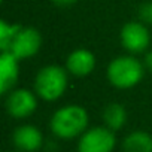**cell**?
<instances>
[{"label":"cell","mask_w":152,"mask_h":152,"mask_svg":"<svg viewBox=\"0 0 152 152\" xmlns=\"http://www.w3.org/2000/svg\"><path fill=\"white\" fill-rule=\"evenodd\" d=\"M39 97L34 91L27 88H14L6 94L5 107L9 116L15 119H24L31 116L37 110Z\"/></svg>","instance_id":"6"},{"label":"cell","mask_w":152,"mask_h":152,"mask_svg":"<svg viewBox=\"0 0 152 152\" xmlns=\"http://www.w3.org/2000/svg\"><path fill=\"white\" fill-rule=\"evenodd\" d=\"M97 64V58L93 51L87 48H76L66 58V70L75 78H87L90 76Z\"/></svg>","instance_id":"8"},{"label":"cell","mask_w":152,"mask_h":152,"mask_svg":"<svg viewBox=\"0 0 152 152\" xmlns=\"http://www.w3.org/2000/svg\"><path fill=\"white\" fill-rule=\"evenodd\" d=\"M78 0H52V3L57 5V6H61V8H66V6H72L75 5Z\"/></svg>","instance_id":"16"},{"label":"cell","mask_w":152,"mask_h":152,"mask_svg":"<svg viewBox=\"0 0 152 152\" xmlns=\"http://www.w3.org/2000/svg\"><path fill=\"white\" fill-rule=\"evenodd\" d=\"M143 64H145L146 70L152 72V49H151V51H148V52L145 54V60H143Z\"/></svg>","instance_id":"15"},{"label":"cell","mask_w":152,"mask_h":152,"mask_svg":"<svg viewBox=\"0 0 152 152\" xmlns=\"http://www.w3.org/2000/svg\"><path fill=\"white\" fill-rule=\"evenodd\" d=\"M127 109L124 104L121 103H109L104 106L103 113H102V119H103V125H106L107 128H110L112 131H119L121 128H124V125L127 124Z\"/></svg>","instance_id":"11"},{"label":"cell","mask_w":152,"mask_h":152,"mask_svg":"<svg viewBox=\"0 0 152 152\" xmlns=\"http://www.w3.org/2000/svg\"><path fill=\"white\" fill-rule=\"evenodd\" d=\"M139 21H142L146 26H152V2H146L139 6L137 11Z\"/></svg>","instance_id":"14"},{"label":"cell","mask_w":152,"mask_h":152,"mask_svg":"<svg viewBox=\"0 0 152 152\" xmlns=\"http://www.w3.org/2000/svg\"><path fill=\"white\" fill-rule=\"evenodd\" d=\"M12 143L18 152H37L42 149L45 139L42 131L33 124L18 125L12 133Z\"/></svg>","instance_id":"9"},{"label":"cell","mask_w":152,"mask_h":152,"mask_svg":"<svg viewBox=\"0 0 152 152\" xmlns=\"http://www.w3.org/2000/svg\"><path fill=\"white\" fill-rule=\"evenodd\" d=\"M20 61L12 52H0V93L8 94L14 90L20 78Z\"/></svg>","instance_id":"10"},{"label":"cell","mask_w":152,"mask_h":152,"mask_svg":"<svg viewBox=\"0 0 152 152\" xmlns=\"http://www.w3.org/2000/svg\"><path fill=\"white\" fill-rule=\"evenodd\" d=\"M90 116L81 104H66L57 109L49 119V130L60 140L79 139L90 127Z\"/></svg>","instance_id":"1"},{"label":"cell","mask_w":152,"mask_h":152,"mask_svg":"<svg viewBox=\"0 0 152 152\" xmlns=\"http://www.w3.org/2000/svg\"><path fill=\"white\" fill-rule=\"evenodd\" d=\"M122 152H152V134L143 130L128 133L122 140Z\"/></svg>","instance_id":"12"},{"label":"cell","mask_w":152,"mask_h":152,"mask_svg":"<svg viewBox=\"0 0 152 152\" xmlns=\"http://www.w3.org/2000/svg\"><path fill=\"white\" fill-rule=\"evenodd\" d=\"M122 48L133 55L148 52L151 45V33L146 24L142 21H128L122 26L119 33Z\"/></svg>","instance_id":"5"},{"label":"cell","mask_w":152,"mask_h":152,"mask_svg":"<svg viewBox=\"0 0 152 152\" xmlns=\"http://www.w3.org/2000/svg\"><path fill=\"white\" fill-rule=\"evenodd\" d=\"M23 24L17 23H8L5 20L0 21V51H8L11 42L17 36V33L21 30Z\"/></svg>","instance_id":"13"},{"label":"cell","mask_w":152,"mask_h":152,"mask_svg":"<svg viewBox=\"0 0 152 152\" xmlns=\"http://www.w3.org/2000/svg\"><path fill=\"white\" fill-rule=\"evenodd\" d=\"M42 48V34L34 27L23 26L11 42L8 51L12 52L18 60H27L34 57Z\"/></svg>","instance_id":"7"},{"label":"cell","mask_w":152,"mask_h":152,"mask_svg":"<svg viewBox=\"0 0 152 152\" xmlns=\"http://www.w3.org/2000/svg\"><path fill=\"white\" fill-rule=\"evenodd\" d=\"M69 85V72L66 67L57 64H48L39 69L33 81V91L43 102L60 100Z\"/></svg>","instance_id":"3"},{"label":"cell","mask_w":152,"mask_h":152,"mask_svg":"<svg viewBox=\"0 0 152 152\" xmlns=\"http://www.w3.org/2000/svg\"><path fill=\"white\" fill-rule=\"evenodd\" d=\"M8 152H14V151H8Z\"/></svg>","instance_id":"17"},{"label":"cell","mask_w":152,"mask_h":152,"mask_svg":"<svg viewBox=\"0 0 152 152\" xmlns=\"http://www.w3.org/2000/svg\"><path fill=\"white\" fill-rule=\"evenodd\" d=\"M116 148V134L106 125L90 127L76 143L78 152H113Z\"/></svg>","instance_id":"4"},{"label":"cell","mask_w":152,"mask_h":152,"mask_svg":"<svg viewBox=\"0 0 152 152\" xmlns=\"http://www.w3.org/2000/svg\"><path fill=\"white\" fill-rule=\"evenodd\" d=\"M145 64L133 54L118 55L107 64L106 78L116 90H130L140 84L145 76Z\"/></svg>","instance_id":"2"}]
</instances>
